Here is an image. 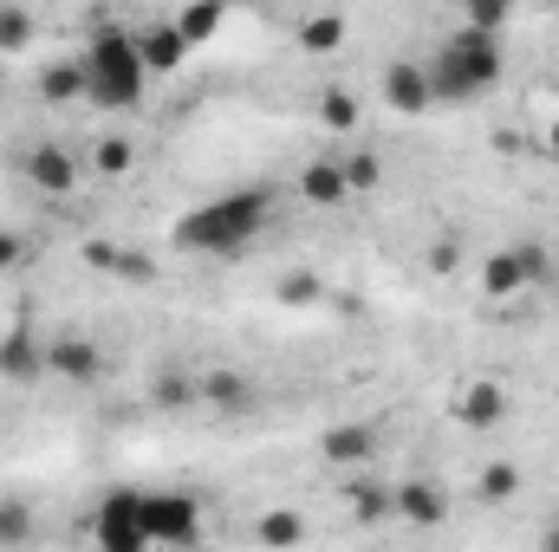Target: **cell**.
I'll list each match as a JSON object with an SVG mask.
<instances>
[{
    "mask_svg": "<svg viewBox=\"0 0 559 552\" xmlns=\"http://www.w3.org/2000/svg\"><path fill=\"white\" fill-rule=\"evenodd\" d=\"M267 221H274V195H267V189H228V195L189 208V215L169 228V241H176L182 254H241L248 241H261Z\"/></svg>",
    "mask_w": 559,
    "mask_h": 552,
    "instance_id": "obj_1",
    "label": "cell"
},
{
    "mask_svg": "<svg viewBox=\"0 0 559 552\" xmlns=\"http://www.w3.org/2000/svg\"><path fill=\"white\" fill-rule=\"evenodd\" d=\"M79 72H85V105H98V111H138L143 92H150V65H143L138 33H118V26H105L85 46Z\"/></svg>",
    "mask_w": 559,
    "mask_h": 552,
    "instance_id": "obj_2",
    "label": "cell"
},
{
    "mask_svg": "<svg viewBox=\"0 0 559 552\" xmlns=\"http://www.w3.org/2000/svg\"><path fill=\"white\" fill-rule=\"evenodd\" d=\"M423 72H429L436 105H468V98H481V92L501 85V46H495L488 26H462Z\"/></svg>",
    "mask_w": 559,
    "mask_h": 552,
    "instance_id": "obj_3",
    "label": "cell"
},
{
    "mask_svg": "<svg viewBox=\"0 0 559 552\" xmlns=\"http://www.w3.org/2000/svg\"><path fill=\"white\" fill-rule=\"evenodd\" d=\"M143 533H150V547H195L202 514L189 494H143Z\"/></svg>",
    "mask_w": 559,
    "mask_h": 552,
    "instance_id": "obj_4",
    "label": "cell"
},
{
    "mask_svg": "<svg viewBox=\"0 0 559 552\" xmlns=\"http://www.w3.org/2000/svg\"><path fill=\"white\" fill-rule=\"evenodd\" d=\"M98 547L105 552H143L150 547V533H143V494L131 488H118V494H105V507H98Z\"/></svg>",
    "mask_w": 559,
    "mask_h": 552,
    "instance_id": "obj_5",
    "label": "cell"
},
{
    "mask_svg": "<svg viewBox=\"0 0 559 552\" xmlns=\"http://www.w3.org/2000/svg\"><path fill=\"white\" fill-rule=\"evenodd\" d=\"M20 176H26L39 195H52V202H59V195H72V189H79V156H72L66 143H33V149L20 156Z\"/></svg>",
    "mask_w": 559,
    "mask_h": 552,
    "instance_id": "obj_6",
    "label": "cell"
},
{
    "mask_svg": "<svg viewBox=\"0 0 559 552\" xmlns=\"http://www.w3.org/2000/svg\"><path fill=\"white\" fill-rule=\"evenodd\" d=\"M46 371H52V377H72V384H98L105 351H98L85 332H59V338L46 345Z\"/></svg>",
    "mask_w": 559,
    "mask_h": 552,
    "instance_id": "obj_7",
    "label": "cell"
},
{
    "mask_svg": "<svg viewBox=\"0 0 559 552\" xmlns=\"http://www.w3.org/2000/svg\"><path fill=\"white\" fill-rule=\"evenodd\" d=\"M384 105L397 111V118H423V111H436V92H429V72L423 65H391L384 72Z\"/></svg>",
    "mask_w": 559,
    "mask_h": 552,
    "instance_id": "obj_8",
    "label": "cell"
},
{
    "mask_svg": "<svg viewBox=\"0 0 559 552\" xmlns=\"http://www.w3.org/2000/svg\"><path fill=\"white\" fill-rule=\"evenodd\" d=\"M378 442H384V435H378V422H338V429H325V442H319V448H325V461H332V468H358V461H371V455H378Z\"/></svg>",
    "mask_w": 559,
    "mask_h": 552,
    "instance_id": "obj_9",
    "label": "cell"
},
{
    "mask_svg": "<svg viewBox=\"0 0 559 552\" xmlns=\"http://www.w3.org/2000/svg\"><path fill=\"white\" fill-rule=\"evenodd\" d=\"M299 195H306L312 208H332V202H345V195H352V176H345V163H332V156L306 163V169H299Z\"/></svg>",
    "mask_w": 559,
    "mask_h": 552,
    "instance_id": "obj_10",
    "label": "cell"
},
{
    "mask_svg": "<svg viewBox=\"0 0 559 552\" xmlns=\"http://www.w3.org/2000/svg\"><path fill=\"white\" fill-rule=\"evenodd\" d=\"M39 371H46V345H39L33 332H7V338H0V377L33 384Z\"/></svg>",
    "mask_w": 559,
    "mask_h": 552,
    "instance_id": "obj_11",
    "label": "cell"
},
{
    "mask_svg": "<svg viewBox=\"0 0 559 552\" xmlns=\"http://www.w3.org/2000/svg\"><path fill=\"white\" fill-rule=\"evenodd\" d=\"M195 397H202L209 410H235V416L254 410V384H248L241 371H209V377L195 384Z\"/></svg>",
    "mask_w": 559,
    "mask_h": 552,
    "instance_id": "obj_12",
    "label": "cell"
},
{
    "mask_svg": "<svg viewBox=\"0 0 559 552\" xmlns=\"http://www.w3.org/2000/svg\"><path fill=\"white\" fill-rule=\"evenodd\" d=\"M138 46H143V65H150V79H156V72H176V65L189 59V39L176 33V20H169V26H143Z\"/></svg>",
    "mask_w": 559,
    "mask_h": 552,
    "instance_id": "obj_13",
    "label": "cell"
},
{
    "mask_svg": "<svg viewBox=\"0 0 559 552\" xmlns=\"http://www.w3.org/2000/svg\"><path fill=\"white\" fill-rule=\"evenodd\" d=\"M391 494H397V514L417 520V527H436V520L449 514V494L429 488V481H404V488H391Z\"/></svg>",
    "mask_w": 559,
    "mask_h": 552,
    "instance_id": "obj_14",
    "label": "cell"
},
{
    "mask_svg": "<svg viewBox=\"0 0 559 552\" xmlns=\"http://www.w3.org/2000/svg\"><path fill=\"white\" fill-rule=\"evenodd\" d=\"M481 286H488V299H514V292H534L527 286V267H521V254L508 248V254H495L488 267H481Z\"/></svg>",
    "mask_w": 559,
    "mask_h": 552,
    "instance_id": "obj_15",
    "label": "cell"
},
{
    "mask_svg": "<svg viewBox=\"0 0 559 552\" xmlns=\"http://www.w3.org/2000/svg\"><path fill=\"white\" fill-rule=\"evenodd\" d=\"M455 416H462L468 429H488V422H501V416H508V397H501L495 384H468V391H462V404H455Z\"/></svg>",
    "mask_w": 559,
    "mask_h": 552,
    "instance_id": "obj_16",
    "label": "cell"
},
{
    "mask_svg": "<svg viewBox=\"0 0 559 552\" xmlns=\"http://www.w3.org/2000/svg\"><path fill=\"white\" fill-rule=\"evenodd\" d=\"M39 98H46V105H72V98H85V72H79V59L46 65V72H39Z\"/></svg>",
    "mask_w": 559,
    "mask_h": 552,
    "instance_id": "obj_17",
    "label": "cell"
},
{
    "mask_svg": "<svg viewBox=\"0 0 559 552\" xmlns=\"http://www.w3.org/2000/svg\"><path fill=\"white\" fill-rule=\"evenodd\" d=\"M228 20V7L222 0H195V7H182L176 13V33L189 39V46H202V39H215V26Z\"/></svg>",
    "mask_w": 559,
    "mask_h": 552,
    "instance_id": "obj_18",
    "label": "cell"
},
{
    "mask_svg": "<svg viewBox=\"0 0 559 552\" xmlns=\"http://www.w3.org/2000/svg\"><path fill=\"white\" fill-rule=\"evenodd\" d=\"M338 39H345V20H338V13H312V20L299 26V46H306V52H338Z\"/></svg>",
    "mask_w": 559,
    "mask_h": 552,
    "instance_id": "obj_19",
    "label": "cell"
},
{
    "mask_svg": "<svg viewBox=\"0 0 559 552\" xmlns=\"http://www.w3.org/2000/svg\"><path fill=\"white\" fill-rule=\"evenodd\" d=\"M33 39V13L26 7H0V52H26Z\"/></svg>",
    "mask_w": 559,
    "mask_h": 552,
    "instance_id": "obj_20",
    "label": "cell"
},
{
    "mask_svg": "<svg viewBox=\"0 0 559 552\" xmlns=\"http://www.w3.org/2000/svg\"><path fill=\"white\" fill-rule=\"evenodd\" d=\"M475 488H481V501H514V494H521V475H514L508 461H495V468H481Z\"/></svg>",
    "mask_w": 559,
    "mask_h": 552,
    "instance_id": "obj_21",
    "label": "cell"
},
{
    "mask_svg": "<svg viewBox=\"0 0 559 552\" xmlns=\"http://www.w3.org/2000/svg\"><path fill=\"white\" fill-rule=\"evenodd\" d=\"M352 501H358V514H365V520L397 514V494H391V488H371V481H365V488H352Z\"/></svg>",
    "mask_w": 559,
    "mask_h": 552,
    "instance_id": "obj_22",
    "label": "cell"
},
{
    "mask_svg": "<svg viewBox=\"0 0 559 552\" xmlns=\"http://www.w3.org/2000/svg\"><path fill=\"white\" fill-rule=\"evenodd\" d=\"M131 163H138V156H131V143H124V137L98 143V176H131Z\"/></svg>",
    "mask_w": 559,
    "mask_h": 552,
    "instance_id": "obj_23",
    "label": "cell"
},
{
    "mask_svg": "<svg viewBox=\"0 0 559 552\" xmlns=\"http://www.w3.org/2000/svg\"><path fill=\"white\" fill-rule=\"evenodd\" d=\"M319 118H325L332 131H352V124H358V105H352L345 92H325V98H319Z\"/></svg>",
    "mask_w": 559,
    "mask_h": 552,
    "instance_id": "obj_24",
    "label": "cell"
},
{
    "mask_svg": "<svg viewBox=\"0 0 559 552\" xmlns=\"http://www.w3.org/2000/svg\"><path fill=\"white\" fill-rule=\"evenodd\" d=\"M514 254H521V267H527V286H547L554 261H547V248H540V241H514Z\"/></svg>",
    "mask_w": 559,
    "mask_h": 552,
    "instance_id": "obj_25",
    "label": "cell"
},
{
    "mask_svg": "<svg viewBox=\"0 0 559 552\" xmlns=\"http://www.w3.org/2000/svg\"><path fill=\"white\" fill-rule=\"evenodd\" d=\"M299 533H306L299 514H267V520H261V540H267V547H293Z\"/></svg>",
    "mask_w": 559,
    "mask_h": 552,
    "instance_id": "obj_26",
    "label": "cell"
},
{
    "mask_svg": "<svg viewBox=\"0 0 559 552\" xmlns=\"http://www.w3.org/2000/svg\"><path fill=\"white\" fill-rule=\"evenodd\" d=\"M345 176H352V189H378L384 163H378V156H352V163H345Z\"/></svg>",
    "mask_w": 559,
    "mask_h": 552,
    "instance_id": "obj_27",
    "label": "cell"
},
{
    "mask_svg": "<svg viewBox=\"0 0 559 552\" xmlns=\"http://www.w3.org/2000/svg\"><path fill=\"white\" fill-rule=\"evenodd\" d=\"M501 20H508V0H468V26H488L495 33Z\"/></svg>",
    "mask_w": 559,
    "mask_h": 552,
    "instance_id": "obj_28",
    "label": "cell"
},
{
    "mask_svg": "<svg viewBox=\"0 0 559 552\" xmlns=\"http://www.w3.org/2000/svg\"><path fill=\"white\" fill-rule=\"evenodd\" d=\"M26 533H33L26 507H0V547H7V540H26Z\"/></svg>",
    "mask_w": 559,
    "mask_h": 552,
    "instance_id": "obj_29",
    "label": "cell"
},
{
    "mask_svg": "<svg viewBox=\"0 0 559 552\" xmlns=\"http://www.w3.org/2000/svg\"><path fill=\"white\" fill-rule=\"evenodd\" d=\"M156 404H195V384L189 377H163L156 384Z\"/></svg>",
    "mask_w": 559,
    "mask_h": 552,
    "instance_id": "obj_30",
    "label": "cell"
},
{
    "mask_svg": "<svg viewBox=\"0 0 559 552\" xmlns=\"http://www.w3.org/2000/svg\"><path fill=\"white\" fill-rule=\"evenodd\" d=\"M280 292H286L293 305H306V299H312V279H306V274H293V279H286V286H280Z\"/></svg>",
    "mask_w": 559,
    "mask_h": 552,
    "instance_id": "obj_31",
    "label": "cell"
},
{
    "mask_svg": "<svg viewBox=\"0 0 559 552\" xmlns=\"http://www.w3.org/2000/svg\"><path fill=\"white\" fill-rule=\"evenodd\" d=\"M13 261H20V241H13V235H0V267H13Z\"/></svg>",
    "mask_w": 559,
    "mask_h": 552,
    "instance_id": "obj_32",
    "label": "cell"
},
{
    "mask_svg": "<svg viewBox=\"0 0 559 552\" xmlns=\"http://www.w3.org/2000/svg\"><path fill=\"white\" fill-rule=\"evenodd\" d=\"M540 547H547V552H559V527H547V533H540Z\"/></svg>",
    "mask_w": 559,
    "mask_h": 552,
    "instance_id": "obj_33",
    "label": "cell"
},
{
    "mask_svg": "<svg viewBox=\"0 0 559 552\" xmlns=\"http://www.w3.org/2000/svg\"><path fill=\"white\" fill-rule=\"evenodd\" d=\"M547 149H554V156H559V118H554V131H547Z\"/></svg>",
    "mask_w": 559,
    "mask_h": 552,
    "instance_id": "obj_34",
    "label": "cell"
},
{
    "mask_svg": "<svg viewBox=\"0 0 559 552\" xmlns=\"http://www.w3.org/2000/svg\"><path fill=\"white\" fill-rule=\"evenodd\" d=\"M508 7H521V0H508Z\"/></svg>",
    "mask_w": 559,
    "mask_h": 552,
    "instance_id": "obj_35",
    "label": "cell"
}]
</instances>
